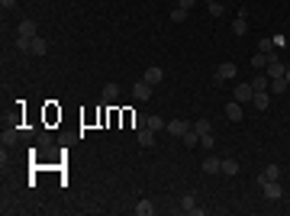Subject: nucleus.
I'll use <instances>...</instances> for the list:
<instances>
[{"label":"nucleus","mask_w":290,"mask_h":216,"mask_svg":"<svg viewBox=\"0 0 290 216\" xmlns=\"http://www.w3.org/2000/svg\"><path fill=\"white\" fill-rule=\"evenodd\" d=\"M129 120H132V126H136V129H142V126L148 123V116H142V113H129Z\"/></svg>","instance_id":"c85d7f7f"},{"label":"nucleus","mask_w":290,"mask_h":216,"mask_svg":"<svg viewBox=\"0 0 290 216\" xmlns=\"http://www.w3.org/2000/svg\"><path fill=\"white\" fill-rule=\"evenodd\" d=\"M184 142H187V148L200 145V136H197V129H193V126H191V129H187V132H184Z\"/></svg>","instance_id":"5701e85b"},{"label":"nucleus","mask_w":290,"mask_h":216,"mask_svg":"<svg viewBox=\"0 0 290 216\" xmlns=\"http://www.w3.org/2000/svg\"><path fill=\"white\" fill-rule=\"evenodd\" d=\"M142 81H148V84H161V81H165V71L158 68V65H152V68H145V74H142Z\"/></svg>","instance_id":"39448f33"},{"label":"nucleus","mask_w":290,"mask_h":216,"mask_svg":"<svg viewBox=\"0 0 290 216\" xmlns=\"http://www.w3.org/2000/svg\"><path fill=\"white\" fill-rule=\"evenodd\" d=\"M284 77H287V84H290V68H287V71H284Z\"/></svg>","instance_id":"72a5a7b5"},{"label":"nucleus","mask_w":290,"mask_h":216,"mask_svg":"<svg viewBox=\"0 0 290 216\" xmlns=\"http://www.w3.org/2000/svg\"><path fill=\"white\" fill-rule=\"evenodd\" d=\"M206 10H210V16H222V3L219 0H206Z\"/></svg>","instance_id":"a878e982"},{"label":"nucleus","mask_w":290,"mask_h":216,"mask_svg":"<svg viewBox=\"0 0 290 216\" xmlns=\"http://www.w3.org/2000/svg\"><path fill=\"white\" fill-rule=\"evenodd\" d=\"M200 142H203L206 148H213V145H216V136H213V132H210V136H203V139H200Z\"/></svg>","instance_id":"2f4dec72"},{"label":"nucleus","mask_w":290,"mask_h":216,"mask_svg":"<svg viewBox=\"0 0 290 216\" xmlns=\"http://www.w3.org/2000/svg\"><path fill=\"white\" fill-rule=\"evenodd\" d=\"M16 36H23V39H32V36H36V23H32V20H23V23L16 26Z\"/></svg>","instance_id":"f8f14e48"},{"label":"nucleus","mask_w":290,"mask_h":216,"mask_svg":"<svg viewBox=\"0 0 290 216\" xmlns=\"http://www.w3.org/2000/svg\"><path fill=\"white\" fill-rule=\"evenodd\" d=\"M132 97H136V100H148V97H152V84H148V81H136V84H132Z\"/></svg>","instance_id":"20e7f679"},{"label":"nucleus","mask_w":290,"mask_h":216,"mask_svg":"<svg viewBox=\"0 0 290 216\" xmlns=\"http://www.w3.org/2000/svg\"><path fill=\"white\" fill-rule=\"evenodd\" d=\"M20 136H23V129H3V136H0V142H3V145H13V142L20 139Z\"/></svg>","instance_id":"2eb2a0df"},{"label":"nucleus","mask_w":290,"mask_h":216,"mask_svg":"<svg viewBox=\"0 0 290 216\" xmlns=\"http://www.w3.org/2000/svg\"><path fill=\"white\" fill-rule=\"evenodd\" d=\"M171 20H174V23H184V20H187V10H181V7L171 10Z\"/></svg>","instance_id":"7c9ffc66"},{"label":"nucleus","mask_w":290,"mask_h":216,"mask_svg":"<svg viewBox=\"0 0 290 216\" xmlns=\"http://www.w3.org/2000/svg\"><path fill=\"white\" fill-rule=\"evenodd\" d=\"M232 32H236V36H245V32H248V20L236 16V23H232Z\"/></svg>","instance_id":"b1692460"},{"label":"nucleus","mask_w":290,"mask_h":216,"mask_svg":"<svg viewBox=\"0 0 290 216\" xmlns=\"http://www.w3.org/2000/svg\"><path fill=\"white\" fill-rule=\"evenodd\" d=\"M203 171H206V174H219V171H222V158H216V155L203 158Z\"/></svg>","instance_id":"9b49d317"},{"label":"nucleus","mask_w":290,"mask_h":216,"mask_svg":"<svg viewBox=\"0 0 290 216\" xmlns=\"http://www.w3.org/2000/svg\"><path fill=\"white\" fill-rule=\"evenodd\" d=\"M267 87H271V94H284V91H287V77H271V84H267Z\"/></svg>","instance_id":"a211bd4d"},{"label":"nucleus","mask_w":290,"mask_h":216,"mask_svg":"<svg viewBox=\"0 0 290 216\" xmlns=\"http://www.w3.org/2000/svg\"><path fill=\"white\" fill-rule=\"evenodd\" d=\"M16 52H29V46H32V39H23V36H16Z\"/></svg>","instance_id":"bb28decb"},{"label":"nucleus","mask_w":290,"mask_h":216,"mask_svg":"<svg viewBox=\"0 0 290 216\" xmlns=\"http://www.w3.org/2000/svg\"><path fill=\"white\" fill-rule=\"evenodd\" d=\"M271 58H277V52H274V55H267V52H255V55H252V68H267V62H271Z\"/></svg>","instance_id":"ddd939ff"},{"label":"nucleus","mask_w":290,"mask_h":216,"mask_svg":"<svg viewBox=\"0 0 290 216\" xmlns=\"http://www.w3.org/2000/svg\"><path fill=\"white\" fill-rule=\"evenodd\" d=\"M165 129H168V136H174V139H184V132L191 129V126L184 123V120H171V123L165 126Z\"/></svg>","instance_id":"0eeeda50"},{"label":"nucleus","mask_w":290,"mask_h":216,"mask_svg":"<svg viewBox=\"0 0 290 216\" xmlns=\"http://www.w3.org/2000/svg\"><path fill=\"white\" fill-rule=\"evenodd\" d=\"M145 126H148V129H155V132H158V129H165V126H168V123H161V116H148V123H145Z\"/></svg>","instance_id":"cd10ccee"},{"label":"nucleus","mask_w":290,"mask_h":216,"mask_svg":"<svg viewBox=\"0 0 290 216\" xmlns=\"http://www.w3.org/2000/svg\"><path fill=\"white\" fill-rule=\"evenodd\" d=\"M226 120H232V123H242L245 120V110H242V103H226Z\"/></svg>","instance_id":"423d86ee"},{"label":"nucleus","mask_w":290,"mask_h":216,"mask_svg":"<svg viewBox=\"0 0 290 216\" xmlns=\"http://www.w3.org/2000/svg\"><path fill=\"white\" fill-rule=\"evenodd\" d=\"M284 71H287V65H284L281 58H271V62H267V68H265V74H267V77H284Z\"/></svg>","instance_id":"6e6552de"},{"label":"nucleus","mask_w":290,"mask_h":216,"mask_svg":"<svg viewBox=\"0 0 290 216\" xmlns=\"http://www.w3.org/2000/svg\"><path fill=\"white\" fill-rule=\"evenodd\" d=\"M222 174H239V162L236 158H222Z\"/></svg>","instance_id":"4be33fe9"},{"label":"nucleus","mask_w":290,"mask_h":216,"mask_svg":"<svg viewBox=\"0 0 290 216\" xmlns=\"http://www.w3.org/2000/svg\"><path fill=\"white\" fill-rule=\"evenodd\" d=\"M252 97H255L252 84H236V100L239 103H252Z\"/></svg>","instance_id":"9d476101"},{"label":"nucleus","mask_w":290,"mask_h":216,"mask_svg":"<svg viewBox=\"0 0 290 216\" xmlns=\"http://www.w3.org/2000/svg\"><path fill=\"white\" fill-rule=\"evenodd\" d=\"M193 207H197V203H193V193H184V197H181V210H184V213H191Z\"/></svg>","instance_id":"393cba45"},{"label":"nucleus","mask_w":290,"mask_h":216,"mask_svg":"<svg viewBox=\"0 0 290 216\" xmlns=\"http://www.w3.org/2000/svg\"><path fill=\"white\" fill-rule=\"evenodd\" d=\"M258 48H261V52H267V55H274V52H271V48H274V39H267V36H265V39H261V46H258Z\"/></svg>","instance_id":"c756f323"},{"label":"nucleus","mask_w":290,"mask_h":216,"mask_svg":"<svg viewBox=\"0 0 290 216\" xmlns=\"http://www.w3.org/2000/svg\"><path fill=\"white\" fill-rule=\"evenodd\" d=\"M0 7H3V10H13V7H16V0H0Z\"/></svg>","instance_id":"473e14b6"},{"label":"nucleus","mask_w":290,"mask_h":216,"mask_svg":"<svg viewBox=\"0 0 290 216\" xmlns=\"http://www.w3.org/2000/svg\"><path fill=\"white\" fill-rule=\"evenodd\" d=\"M277 178H281V168H277V165H267V168L261 171L258 181H277Z\"/></svg>","instance_id":"dca6fc26"},{"label":"nucleus","mask_w":290,"mask_h":216,"mask_svg":"<svg viewBox=\"0 0 290 216\" xmlns=\"http://www.w3.org/2000/svg\"><path fill=\"white\" fill-rule=\"evenodd\" d=\"M193 129H197V136L203 139V136H210V132H213V126H210V120H197V123H193Z\"/></svg>","instance_id":"6ab92c4d"},{"label":"nucleus","mask_w":290,"mask_h":216,"mask_svg":"<svg viewBox=\"0 0 290 216\" xmlns=\"http://www.w3.org/2000/svg\"><path fill=\"white\" fill-rule=\"evenodd\" d=\"M252 103H255V107L261 110V113H267V107H271V94H267V91H255Z\"/></svg>","instance_id":"1a4fd4ad"},{"label":"nucleus","mask_w":290,"mask_h":216,"mask_svg":"<svg viewBox=\"0 0 290 216\" xmlns=\"http://www.w3.org/2000/svg\"><path fill=\"white\" fill-rule=\"evenodd\" d=\"M261 191H265V197H267V200H281V197H284L281 181H261Z\"/></svg>","instance_id":"f03ea898"},{"label":"nucleus","mask_w":290,"mask_h":216,"mask_svg":"<svg viewBox=\"0 0 290 216\" xmlns=\"http://www.w3.org/2000/svg\"><path fill=\"white\" fill-rule=\"evenodd\" d=\"M236 74H239V65L236 62H222L219 68L213 71V81H216V84H222V81H229V77H236Z\"/></svg>","instance_id":"f257e3e1"},{"label":"nucleus","mask_w":290,"mask_h":216,"mask_svg":"<svg viewBox=\"0 0 290 216\" xmlns=\"http://www.w3.org/2000/svg\"><path fill=\"white\" fill-rule=\"evenodd\" d=\"M136 142H139L142 148H152V145H155V129H148V126L136 129Z\"/></svg>","instance_id":"7ed1b4c3"},{"label":"nucleus","mask_w":290,"mask_h":216,"mask_svg":"<svg viewBox=\"0 0 290 216\" xmlns=\"http://www.w3.org/2000/svg\"><path fill=\"white\" fill-rule=\"evenodd\" d=\"M29 52H32V55H46V52H48V42H46L42 36H32V46H29Z\"/></svg>","instance_id":"4468645a"},{"label":"nucleus","mask_w":290,"mask_h":216,"mask_svg":"<svg viewBox=\"0 0 290 216\" xmlns=\"http://www.w3.org/2000/svg\"><path fill=\"white\" fill-rule=\"evenodd\" d=\"M116 97H120V84H107V87H103V100H107V103H113Z\"/></svg>","instance_id":"aec40b11"},{"label":"nucleus","mask_w":290,"mask_h":216,"mask_svg":"<svg viewBox=\"0 0 290 216\" xmlns=\"http://www.w3.org/2000/svg\"><path fill=\"white\" fill-rule=\"evenodd\" d=\"M136 213H139V216H152V213H155L152 200H139V203H136Z\"/></svg>","instance_id":"412c9836"},{"label":"nucleus","mask_w":290,"mask_h":216,"mask_svg":"<svg viewBox=\"0 0 290 216\" xmlns=\"http://www.w3.org/2000/svg\"><path fill=\"white\" fill-rule=\"evenodd\" d=\"M248 84H252V91H267V84H271V77H267V74H258V77H252Z\"/></svg>","instance_id":"f3484780"}]
</instances>
